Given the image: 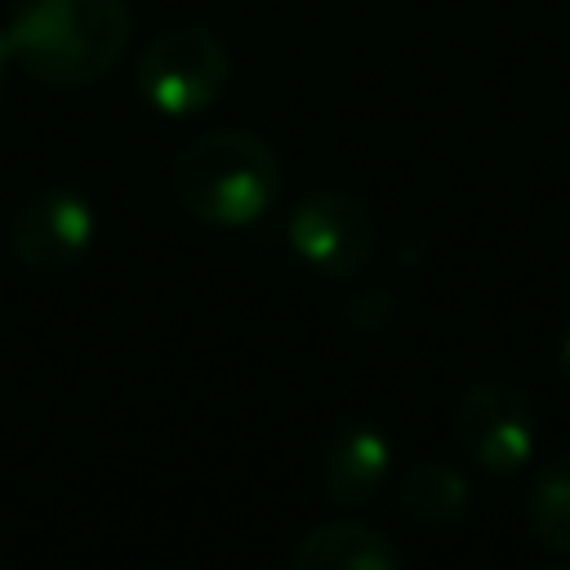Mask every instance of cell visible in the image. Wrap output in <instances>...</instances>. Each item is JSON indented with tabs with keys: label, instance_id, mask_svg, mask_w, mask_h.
I'll return each instance as SVG.
<instances>
[{
	"label": "cell",
	"instance_id": "1",
	"mask_svg": "<svg viewBox=\"0 0 570 570\" xmlns=\"http://www.w3.org/2000/svg\"><path fill=\"white\" fill-rule=\"evenodd\" d=\"M134 40L129 0H13L9 62L49 89H85L116 71Z\"/></svg>",
	"mask_w": 570,
	"mask_h": 570
},
{
	"label": "cell",
	"instance_id": "2",
	"mask_svg": "<svg viewBox=\"0 0 570 570\" xmlns=\"http://www.w3.org/2000/svg\"><path fill=\"white\" fill-rule=\"evenodd\" d=\"M281 156L245 129H214L191 138L174 160L178 209L218 232L258 223L281 200Z\"/></svg>",
	"mask_w": 570,
	"mask_h": 570
},
{
	"label": "cell",
	"instance_id": "3",
	"mask_svg": "<svg viewBox=\"0 0 570 570\" xmlns=\"http://www.w3.org/2000/svg\"><path fill=\"white\" fill-rule=\"evenodd\" d=\"M232 80V53L209 27H169L138 53L134 85L156 116H200L223 98Z\"/></svg>",
	"mask_w": 570,
	"mask_h": 570
},
{
	"label": "cell",
	"instance_id": "4",
	"mask_svg": "<svg viewBox=\"0 0 570 570\" xmlns=\"http://www.w3.org/2000/svg\"><path fill=\"white\" fill-rule=\"evenodd\" d=\"M454 445L490 476H512L534 454V414L521 387L503 379L472 383L454 405Z\"/></svg>",
	"mask_w": 570,
	"mask_h": 570
},
{
	"label": "cell",
	"instance_id": "5",
	"mask_svg": "<svg viewBox=\"0 0 570 570\" xmlns=\"http://www.w3.org/2000/svg\"><path fill=\"white\" fill-rule=\"evenodd\" d=\"M285 240H289V249L303 267H312L316 276L343 281V276H356L370 263L374 218L356 196L321 187V191H307L289 209Z\"/></svg>",
	"mask_w": 570,
	"mask_h": 570
},
{
	"label": "cell",
	"instance_id": "6",
	"mask_svg": "<svg viewBox=\"0 0 570 570\" xmlns=\"http://www.w3.org/2000/svg\"><path fill=\"white\" fill-rule=\"evenodd\" d=\"M98 236V214L76 187H45L9 223V249L18 267L36 276H62L71 272Z\"/></svg>",
	"mask_w": 570,
	"mask_h": 570
},
{
	"label": "cell",
	"instance_id": "7",
	"mask_svg": "<svg viewBox=\"0 0 570 570\" xmlns=\"http://www.w3.org/2000/svg\"><path fill=\"white\" fill-rule=\"evenodd\" d=\"M392 472V441L374 423H343L321 450V490L334 508H365Z\"/></svg>",
	"mask_w": 570,
	"mask_h": 570
},
{
	"label": "cell",
	"instance_id": "8",
	"mask_svg": "<svg viewBox=\"0 0 570 570\" xmlns=\"http://www.w3.org/2000/svg\"><path fill=\"white\" fill-rule=\"evenodd\" d=\"M289 570H405V552L356 517H330L294 543Z\"/></svg>",
	"mask_w": 570,
	"mask_h": 570
},
{
	"label": "cell",
	"instance_id": "9",
	"mask_svg": "<svg viewBox=\"0 0 570 570\" xmlns=\"http://www.w3.org/2000/svg\"><path fill=\"white\" fill-rule=\"evenodd\" d=\"M468 499H472L468 476L454 463H445V459H428V463L410 468L401 476V485H396V508L419 530H445V525H454L468 512Z\"/></svg>",
	"mask_w": 570,
	"mask_h": 570
},
{
	"label": "cell",
	"instance_id": "10",
	"mask_svg": "<svg viewBox=\"0 0 570 570\" xmlns=\"http://www.w3.org/2000/svg\"><path fill=\"white\" fill-rule=\"evenodd\" d=\"M525 525L548 548L570 557V454L543 463L525 494Z\"/></svg>",
	"mask_w": 570,
	"mask_h": 570
},
{
	"label": "cell",
	"instance_id": "11",
	"mask_svg": "<svg viewBox=\"0 0 570 570\" xmlns=\"http://www.w3.org/2000/svg\"><path fill=\"white\" fill-rule=\"evenodd\" d=\"M561 370H566V379H570V325H566V334H561Z\"/></svg>",
	"mask_w": 570,
	"mask_h": 570
},
{
	"label": "cell",
	"instance_id": "12",
	"mask_svg": "<svg viewBox=\"0 0 570 570\" xmlns=\"http://www.w3.org/2000/svg\"><path fill=\"white\" fill-rule=\"evenodd\" d=\"M4 67H9V45H4V31H0V94H4Z\"/></svg>",
	"mask_w": 570,
	"mask_h": 570
},
{
	"label": "cell",
	"instance_id": "13",
	"mask_svg": "<svg viewBox=\"0 0 570 570\" xmlns=\"http://www.w3.org/2000/svg\"><path fill=\"white\" fill-rule=\"evenodd\" d=\"M534 570H570V566H534Z\"/></svg>",
	"mask_w": 570,
	"mask_h": 570
}]
</instances>
